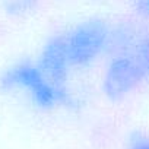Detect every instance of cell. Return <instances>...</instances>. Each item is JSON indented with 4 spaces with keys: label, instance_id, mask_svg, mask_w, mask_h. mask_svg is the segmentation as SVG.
<instances>
[{
    "label": "cell",
    "instance_id": "obj_1",
    "mask_svg": "<svg viewBox=\"0 0 149 149\" xmlns=\"http://www.w3.org/2000/svg\"><path fill=\"white\" fill-rule=\"evenodd\" d=\"M140 35L127 24H114L104 18H86L56 34L72 73L105 61L114 50L137 41Z\"/></svg>",
    "mask_w": 149,
    "mask_h": 149
},
{
    "label": "cell",
    "instance_id": "obj_2",
    "mask_svg": "<svg viewBox=\"0 0 149 149\" xmlns=\"http://www.w3.org/2000/svg\"><path fill=\"white\" fill-rule=\"evenodd\" d=\"M0 92L18 97L35 111L56 114L79 107V98L70 82L57 81L41 69L34 58H19L0 72Z\"/></svg>",
    "mask_w": 149,
    "mask_h": 149
},
{
    "label": "cell",
    "instance_id": "obj_3",
    "mask_svg": "<svg viewBox=\"0 0 149 149\" xmlns=\"http://www.w3.org/2000/svg\"><path fill=\"white\" fill-rule=\"evenodd\" d=\"M140 38L133 44L114 50L105 58L100 89L101 94L113 102L129 98L148 82L145 63L139 48Z\"/></svg>",
    "mask_w": 149,
    "mask_h": 149
},
{
    "label": "cell",
    "instance_id": "obj_4",
    "mask_svg": "<svg viewBox=\"0 0 149 149\" xmlns=\"http://www.w3.org/2000/svg\"><path fill=\"white\" fill-rule=\"evenodd\" d=\"M41 0H0V5L6 13L13 16H22L32 12Z\"/></svg>",
    "mask_w": 149,
    "mask_h": 149
},
{
    "label": "cell",
    "instance_id": "obj_5",
    "mask_svg": "<svg viewBox=\"0 0 149 149\" xmlns=\"http://www.w3.org/2000/svg\"><path fill=\"white\" fill-rule=\"evenodd\" d=\"M124 149H149V136L142 133L133 134L129 139Z\"/></svg>",
    "mask_w": 149,
    "mask_h": 149
},
{
    "label": "cell",
    "instance_id": "obj_6",
    "mask_svg": "<svg viewBox=\"0 0 149 149\" xmlns=\"http://www.w3.org/2000/svg\"><path fill=\"white\" fill-rule=\"evenodd\" d=\"M139 48H140V54H142V58H143V63H145L146 76H148V82H149V32L142 34Z\"/></svg>",
    "mask_w": 149,
    "mask_h": 149
},
{
    "label": "cell",
    "instance_id": "obj_7",
    "mask_svg": "<svg viewBox=\"0 0 149 149\" xmlns=\"http://www.w3.org/2000/svg\"><path fill=\"white\" fill-rule=\"evenodd\" d=\"M134 10L145 19H149V0H133Z\"/></svg>",
    "mask_w": 149,
    "mask_h": 149
}]
</instances>
